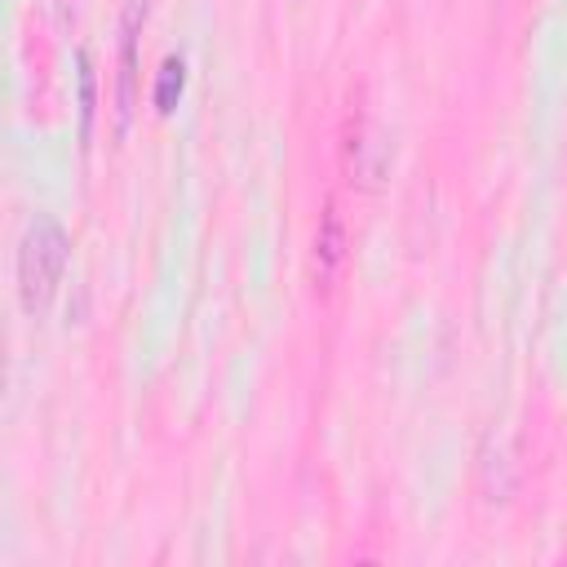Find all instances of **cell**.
Masks as SVG:
<instances>
[{"label":"cell","instance_id":"cell-1","mask_svg":"<svg viewBox=\"0 0 567 567\" xmlns=\"http://www.w3.org/2000/svg\"><path fill=\"white\" fill-rule=\"evenodd\" d=\"M66 248H71V239L53 217H35L27 226L22 248H18V297L31 319L49 306V297L66 270Z\"/></svg>","mask_w":567,"mask_h":567},{"label":"cell","instance_id":"cell-2","mask_svg":"<svg viewBox=\"0 0 567 567\" xmlns=\"http://www.w3.org/2000/svg\"><path fill=\"white\" fill-rule=\"evenodd\" d=\"M137 27H142V0H128L124 4V40H120V93H115V115H120V128H128V115H133V97H137Z\"/></svg>","mask_w":567,"mask_h":567},{"label":"cell","instance_id":"cell-3","mask_svg":"<svg viewBox=\"0 0 567 567\" xmlns=\"http://www.w3.org/2000/svg\"><path fill=\"white\" fill-rule=\"evenodd\" d=\"M483 492L487 501H509L514 492V470H509V452L501 439H487L483 447Z\"/></svg>","mask_w":567,"mask_h":567},{"label":"cell","instance_id":"cell-4","mask_svg":"<svg viewBox=\"0 0 567 567\" xmlns=\"http://www.w3.org/2000/svg\"><path fill=\"white\" fill-rule=\"evenodd\" d=\"M182 80H186L182 62L168 58V62L159 66V84H155V106H159V111H173V106H177V97H182Z\"/></svg>","mask_w":567,"mask_h":567},{"label":"cell","instance_id":"cell-5","mask_svg":"<svg viewBox=\"0 0 567 567\" xmlns=\"http://www.w3.org/2000/svg\"><path fill=\"white\" fill-rule=\"evenodd\" d=\"M75 62H80V137H89V133H93V106H97L93 62H89V53H80Z\"/></svg>","mask_w":567,"mask_h":567},{"label":"cell","instance_id":"cell-6","mask_svg":"<svg viewBox=\"0 0 567 567\" xmlns=\"http://www.w3.org/2000/svg\"><path fill=\"white\" fill-rule=\"evenodd\" d=\"M319 261H323V270L332 275L337 270V261H341V217H337V208H328V217H323V230H319Z\"/></svg>","mask_w":567,"mask_h":567}]
</instances>
